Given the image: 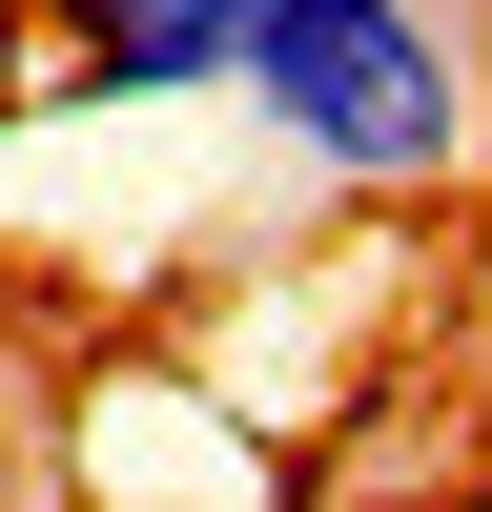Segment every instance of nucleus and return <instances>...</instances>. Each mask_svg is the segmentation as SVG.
<instances>
[{"mask_svg": "<svg viewBox=\"0 0 492 512\" xmlns=\"http://www.w3.org/2000/svg\"><path fill=\"white\" fill-rule=\"evenodd\" d=\"M41 21V123H144V103H226L246 0H21Z\"/></svg>", "mask_w": 492, "mask_h": 512, "instance_id": "nucleus-2", "label": "nucleus"}, {"mask_svg": "<svg viewBox=\"0 0 492 512\" xmlns=\"http://www.w3.org/2000/svg\"><path fill=\"white\" fill-rule=\"evenodd\" d=\"M21 123H41V21L0 0V144H21Z\"/></svg>", "mask_w": 492, "mask_h": 512, "instance_id": "nucleus-3", "label": "nucleus"}, {"mask_svg": "<svg viewBox=\"0 0 492 512\" xmlns=\"http://www.w3.org/2000/svg\"><path fill=\"white\" fill-rule=\"evenodd\" d=\"M226 103L349 205H451L492 164V41L451 0H246Z\"/></svg>", "mask_w": 492, "mask_h": 512, "instance_id": "nucleus-1", "label": "nucleus"}]
</instances>
